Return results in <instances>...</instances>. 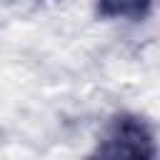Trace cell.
<instances>
[{
  "label": "cell",
  "instance_id": "obj_1",
  "mask_svg": "<svg viewBox=\"0 0 160 160\" xmlns=\"http://www.w3.org/2000/svg\"><path fill=\"white\" fill-rule=\"evenodd\" d=\"M95 155L100 158H155L152 132L142 118L118 115L108 125L102 140L98 142Z\"/></svg>",
  "mask_w": 160,
  "mask_h": 160
},
{
  "label": "cell",
  "instance_id": "obj_2",
  "mask_svg": "<svg viewBox=\"0 0 160 160\" xmlns=\"http://www.w3.org/2000/svg\"><path fill=\"white\" fill-rule=\"evenodd\" d=\"M152 0H98V10L105 18H130L140 20L150 12Z\"/></svg>",
  "mask_w": 160,
  "mask_h": 160
}]
</instances>
